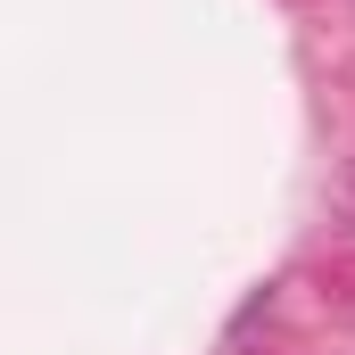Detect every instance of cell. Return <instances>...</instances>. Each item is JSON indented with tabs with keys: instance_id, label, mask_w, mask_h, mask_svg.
<instances>
[]
</instances>
